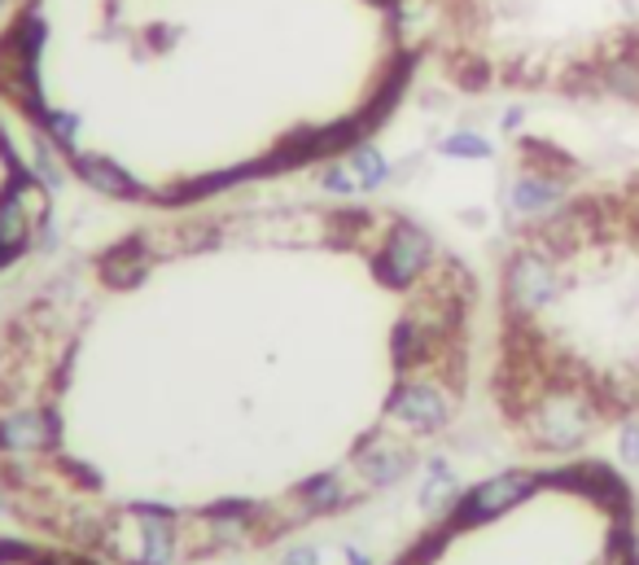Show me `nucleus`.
I'll return each mask as SVG.
<instances>
[{"label":"nucleus","instance_id":"nucleus-4","mask_svg":"<svg viewBox=\"0 0 639 565\" xmlns=\"http://www.w3.org/2000/svg\"><path fill=\"white\" fill-rule=\"evenodd\" d=\"M32 149L36 141L0 101V280L27 263L53 215V193Z\"/></svg>","mask_w":639,"mask_h":565},{"label":"nucleus","instance_id":"nucleus-2","mask_svg":"<svg viewBox=\"0 0 639 565\" xmlns=\"http://www.w3.org/2000/svg\"><path fill=\"white\" fill-rule=\"evenodd\" d=\"M425 62V0H19L0 19V101L71 180L141 215L360 154Z\"/></svg>","mask_w":639,"mask_h":565},{"label":"nucleus","instance_id":"nucleus-7","mask_svg":"<svg viewBox=\"0 0 639 565\" xmlns=\"http://www.w3.org/2000/svg\"><path fill=\"white\" fill-rule=\"evenodd\" d=\"M14 5H19V0H0V19H5V14L14 10Z\"/></svg>","mask_w":639,"mask_h":565},{"label":"nucleus","instance_id":"nucleus-1","mask_svg":"<svg viewBox=\"0 0 639 565\" xmlns=\"http://www.w3.org/2000/svg\"><path fill=\"white\" fill-rule=\"evenodd\" d=\"M482 290L382 197L250 193L97 237L0 312V508L106 565H232L460 425Z\"/></svg>","mask_w":639,"mask_h":565},{"label":"nucleus","instance_id":"nucleus-6","mask_svg":"<svg viewBox=\"0 0 639 565\" xmlns=\"http://www.w3.org/2000/svg\"><path fill=\"white\" fill-rule=\"evenodd\" d=\"M617 452H622V465H639V417L617 421Z\"/></svg>","mask_w":639,"mask_h":565},{"label":"nucleus","instance_id":"nucleus-5","mask_svg":"<svg viewBox=\"0 0 639 565\" xmlns=\"http://www.w3.org/2000/svg\"><path fill=\"white\" fill-rule=\"evenodd\" d=\"M0 565H106V561L14 526V530H0Z\"/></svg>","mask_w":639,"mask_h":565},{"label":"nucleus","instance_id":"nucleus-3","mask_svg":"<svg viewBox=\"0 0 639 565\" xmlns=\"http://www.w3.org/2000/svg\"><path fill=\"white\" fill-rule=\"evenodd\" d=\"M591 504L630 508L617 469L600 460L508 465L456 491L382 565H608V548L582 561L560 543Z\"/></svg>","mask_w":639,"mask_h":565}]
</instances>
